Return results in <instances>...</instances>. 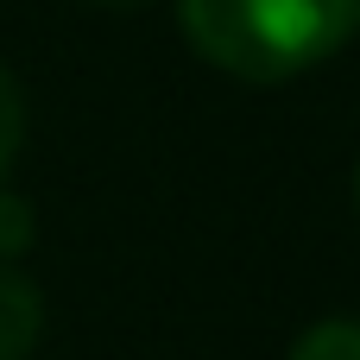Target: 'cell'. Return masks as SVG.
<instances>
[{
    "instance_id": "3",
    "label": "cell",
    "mask_w": 360,
    "mask_h": 360,
    "mask_svg": "<svg viewBox=\"0 0 360 360\" xmlns=\"http://www.w3.org/2000/svg\"><path fill=\"white\" fill-rule=\"evenodd\" d=\"M285 360H360V323L354 316H335V323H316Z\"/></svg>"
},
{
    "instance_id": "1",
    "label": "cell",
    "mask_w": 360,
    "mask_h": 360,
    "mask_svg": "<svg viewBox=\"0 0 360 360\" xmlns=\"http://www.w3.org/2000/svg\"><path fill=\"white\" fill-rule=\"evenodd\" d=\"M184 38L234 82H291L360 32V0H177Z\"/></svg>"
},
{
    "instance_id": "2",
    "label": "cell",
    "mask_w": 360,
    "mask_h": 360,
    "mask_svg": "<svg viewBox=\"0 0 360 360\" xmlns=\"http://www.w3.org/2000/svg\"><path fill=\"white\" fill-rule=\"evenodd\" d=\"M38 335H44V291L19 266H0V360H32Z\"/></svg>"
},
{
    "instance_id": "5",
    "label": "cell",
    "mask_w": 360,
    "mask_h": 360,
    "mask_svg": "<svg viewBox=\"0 0 360 360\" xmlns=\"http://www.w3.org/2000/svg\"><path fill=\"white\" fill-rule=\"evenodd\" d=\"M19 146H25V89H19V76L0 63V184H6Z\"/></svg>"
},
{
    "instance_id": "4",
    "label": "cell",
    "mask_w": 360,
    "mask_h": 360,
    "mask_svg": "<svg viewBox=\"0 0 360 360\" xmlns=\"http://www.w3.org/2000/svg\"><path fill=\"white\" fill-rule=\"evenodd\" d=\"M32 240H38V215H32V202H25L19 190L0 184V266H19V253H32Z\"/></svg>"
},
{
    "instance_id": "6",
    "label": "cell",
    "mask_w": 360,
    "mask_h": 360,
    "mask_svg": "<svg viewBox=\"0 0 360 360\" xmlns=\"http://www.w3.org/2000/svg\"><path fill=\"white\" fill-rule=\"evenodd\" d=\"M82 6H101V13H139V6H152V0H82Z\"/></svg>"
},
{
    "instance_id": "7",
    "label": "cell",
    "mask_w": 360,
    "mask_h": 360,
    "mask_svg": "<svg viewBox=\"0 0 360 360\" xmlns=\"http://www.w3.org/2000/svg\"><path fill=\"white\" fill-rule=\"evenodd\" d=\"M354 209H360V171H354Z\"/></svg>"
}]
</instances>
